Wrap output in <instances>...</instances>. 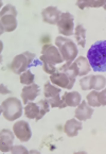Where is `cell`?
<instances>
[{
	"instance_id": "603a6c76",
	"label": "cell",
	"mask_w": 106,
	"mask_h": 154,
	"mask_svg": "<svg viewBox=\"0 0 106 154\" xmlns=\"http://www.w3.org/2000/svg\"><path fill=\"white\" fill-rule=\"evenodd\" d=\"M49 104L51 107H59V109H65L67 105H66L65 101L63 100V98L61 96H55V97H52L50 99H47Z\"/></svg>"
},
{
	"instance_id": "e0dca14e",
	"label": "cell",
	"mask_w": 106,
	"mask_h": 154,
	"mask_svg": "<svg viewBox=\"0 0 106 154\" xmlns=\"http://www.w3.org/2000/svg\"><path fill=\"white\" fill-rule=\"evenodd\" d=\"M106 3L105 0H79L77 1V7H79L81 10H84L86 8H100L104 7Z\"/></svg>"
},
{
	"instance_id": "44dd1931",
	"label": "cell",
	"mask_w": 106,
	"mask_h": 154,
	"mask_svg": "<svg viewBox=\"0 0 106 154\" xmlns=\"http://www.w3.org/2000/svg\"><path fill=\"white\" fill-rule=\"evenodd\" d=\"M61 94V88L56 87L54 85H52L50 82H47L44 85V95H45L46 99H50L52 97L59 96Z\"/></svg>"
},
{
	"instance_id": "cb8c5ba5",
	"label": "cell",
	"mask_w": 106,
	"mask_h": 154,
	"mask_svg": "<svg viewBox=\"0 0 106 154\" xmlns=\"http://www.w3.org/2000/svg\"><path fill=\"white\" fill-rule=\"evenodd\" d=\"M39 106V116L37 117L36 120H41V118L44 117V116L46 115V114L49 112V107H50V104H49V102H48L47 99H43L41 100V101L37 103Z\"/></svg>"
},
{
	"instance_id": "d6a6232c",
	"label": "cell",
	"mask_w": 106,
	"mask_h": 154,
	"mask_svg": "<svg viewBox=\"0 0 106 154\" xmlns=\"http://www.w3.org/2000/svg\"><path fill=\"white\" fill-rule=\"evenodd\" d=\"M103 8H104V10H106V3L104 5V7H103Z\"/></svg>"
},
{
	"instance_id": "7402d4cb",
	"label": "cell",
	"mask_w": 106,
	"mask_h": 154,
	"mask_svg": "<svg viewBox=\"0 0 106 154\" xmlns=\"http://www.w3.org/2000/svg\"><path fill=\"white\" fill-rule=\"evenodd\" d=\"M86 102L88 103V105L91 107H99L101 106L99 99V93L97 91H92L88 94L86 97Z\"/></svg>"
},
{
	"instance_id": "8992f818",
	"label": "cell",
	"mask_w": 106,
	"mask_h": 154,
	"mask_svg": "<svg viewBox=\"0 0 106 154\" xmlns=\"http://www.w3.org/2000/svg\"><path fill=\"white\" fill-rule=\"evenodd\" d=\"M50 82L54 84L55 86H59V88L71 89L75 83V78L70 75L66 71L57 68V71L54 75H50Z\"/></svg>"
},
{
	"instance_id": "ba28073f",
	"label": "cell",
	"mask_w": 106,
	"mask_h": 154,
	"mask_svg": "<svg viewBox=\"0 0 106 154\" xmlns=\"http://www.w3.org/2000/svg\"><path fill=\"white\" fill-rule=\"evenodd\" d=\"M57 30L59 34L64 35L65 37L72 35V32L74 30V23H73V16L70 13H62L61 18L57 23Z\"/></svg>"
},
{
	"instance_id": "d4e9b609",
	"label": "cell",
	"mask_w": 106,
	"mask_h": 154,
	"mask_svg": "<svg viewBox=\"0 0 106 154\" xmlns=\"http://www.w3.org/2000/svg\"><path fill=\"white\" fill-rule=\"evenodd\" d=\"M34 79H35V75L30 70H27L26 72H23V75H20L19 81H20L21 84H25V85H31V84H33Z\"/></svg>"
},
{
	"instance_id": "277c9868",
	"label": "cell",
	"mask_w": 106,
	"mask_h": 154,
	"mask_svg": "<svg viewBox=\"0 0 106 154\" xmlns=\"http://www.w3.org/2000/svg\"><path fill=\"white\" fill-rule=\"evenodd\" d=\"M55 46L59 49L62 57L66 62H72L77 55V45L68 37L65 36H57L55 38Z\"/></svg>"
},
{
	"instance_id": "f546056e",
	"label": "cell",
	"mask_w": 106,
	"mask_h": 154,
	"mask_svg": "<svg viewBox=\"0 0 106 154\" xmlns=\"http://www.w3.org/2000/svg\"><path fill=\"white\" fill-rule=\"evenodd\" d=\"M1 93H10L9 91H7V88H5V86L3 84H1Z\"/></svg>"
},
{
	"instance_id": "9c48e42d",
	"label": "cell",
	"mask_w": 106,
	"mask_h": 154,
	"mask_svg": "<svg viewBox=\"0 0 106 154\" xmlns=\"http://www.w3.org/2000/svg\"><path fill=\"white\" fill-rule=\"evenodd\" d=\"M13 132L15 137H17L21 143L29 141L32 136L31 128H30L29 123L25 120L16 121L13 125Z\"/></svg>"
},
{
	"instance_id": "6da1fadb",
	"label": "cell",
	"mask_w": 106,
	"mask_h": 154,
	"mask_svg": "<svg viewBox=\"0 0 106 154\" xmlns=\"http://www.w3.org/2000/svg\"><path fill=\"white\" fill-rule=\"evenodd\" d=\"M87 60L92 70L105 72L106 71V39L95 43L88 50Z\"/></svg>"
},
{
	"instance_id": "f1b7e54d",
	"label": "cell",
	"mask_w": 106,
	"mask_h": 154,
	"mask_svg": "<svg viewBox=\"0 0 106 154\" xmlns=\"http://www.w3.org/2000/svg\"><path fill=\"white\" fill-rule=\"evenodd\" d=\"M99 99L101 105L106 106V89H103L101 93H99Z\"/></svg>"
},
{
	"instance_id": "7c38bea8",
	"label": "cell",
	"mask_w": 106,
	"mask_h": 154,
	"mask_svg": "<svg viewBox=\"0 0 106 154\" xmlns=\"http://www.w3.org/2000/svg\"><path fill=\"white\" fill-rule=\"evenodd\" d=\"M92 114H93L92 107L89 106L86 101H82L81 104L77 107V109L74 112L75 118H77V120H81V121L87 120V119L91 118Z\"/></svg>"
},
{
	"instance_id": "8fae6325",
	"label": "cell",
	"mask_w": 106,
	"mask_h": 154,
	"mask_svg": "<svg viewBox=\"0 0 106 154\" xmlns=\"http://www.w3.org/2000/svg\"><path fill=\"white\" fill-rule=\"evenodd\" d=\"M61 11L55 7H48L41 12L43 20L50 25H57L59 18H61Z\"/></svg>"
},
{
	"instance_id": "9a60e30c",
	"label": "cell",
	"mask_w": 106,
	"mask_h": 154,
	"mask_svg": "<svg viewBox=\"0 0 106 154\" xmlns=\"http://www.w3.org/2000/svg\"><path fill=\"white\" fill-rule=\"evenodd\" d=\"M63 100L67 106H79L81 104V95L77 91H67L63 95Z\"/></svg>"
},
{
	"instance_id": "2e32d148",
	"label": "cell",
	"mask_w": 106,
	"mask_h": 154,
	"mask_svg": "<svg viewBox=\"0 0 106 154\" xmlns=\"http://www.w3.org/2000/svg\"><path fill=\"white\" fill-rule=\"evenodd\" d=\"M74 64L79 71V77H84L90 71V64L88 62L87 57H79L74 61Z\"/></svg>"
},
{
	"instance_id": "30bf717a",
	"label": "cell",
	"mask_w": 106,
	"mask_h": 154,
	"mask_svg": "<svg viewBox=\"0 0 106 154\" xmlns=\"http://www.w3.org/2000/svg\"><path fill=\"white\" fill-rule=\"evenodd\" d=\"M14 132H12L9 129H2L0 131V150L3 153H7L12 150L14 147Z\"/></svg>"
},
{
	"instance_id": "7a4b0ae2",
	"label": "cell",
	"mask_w": 106,
	"mask_h": 154,
	"mask_svg": "<svg viewBox=\"0 0 106 154\" xmlns=\"http://www.w3.org/2000/svg\"><path fill=\"white\" fill-rule=\"evenodd\" d=\"M23 104L19 99L10 97L1 103V113L5 120L13 121L18 119L23 115Z\"/></svg>"
},
{
	"instance_id": "5bb4252c",
	"label": "cell",
	"mask_w": 106,
	"mask_h": 154,
	"mask_svg": "<svg viewBox=\"0 0 106 154\" xmlns=\"http://www.w3.org/2000/svg\"><path fill=\"white\" fill-rule=\"evenodd\" d=\"M80 130H82V122L77 119L67 120L64 125V132L68 137H75Z\"/></svg>"
},
{
	"instance_id": "484cf974",
	"label": "cell",
	"mask_w": 106,
	"mask_h": 154,
	"mask_svg": "<svg viewBox=\"0 0 106 154\" xmlns=\"http://www.w3.org/2000/svg\"><path fill=\"white\" fill-rule=\"evenodd\" d=\"M41 63H43V69H44V71H45L46 73H48V75H54V73L57 71V68H55V66L51 65V64H49L48 62L41 61Z\"/></svg>"
},
{
	"instance_id": "3957f363",
	"label": "cell",
	"mask_w": 106,
	"mask_h": 154,
	"mask_svg": "<svg viewBox=\"0 0 106 154\" xmlns=\"http://www.w3.org/2000/svg\"><path fill=\"white\" fill-rule=\"evenodd\" d=\"M17 11L12 5H7L0 12V30L1 33L13 32L17 28Z\"/></svg>"
},
{
	"instance_id": "1f68e13d",
	"label": "cell",
	"mask_w": 106,
	"mask_h": 154,
	"mask_svg": "<svg viewBox=\"0 0 106 154\" xmlns=\"http://www.w3.org/2000/svg\"><path fill=\"white\" fill-rule=\"evenodd\" d=\"M74 154H87L86 152H84V151H79V152H75Z\"/></svg>"
},
{
	"instance_id": "4316f807",
	"label": "cell",
	"mask_w": 106,
	"mask_h": 154,
	"mask_svg": "<svg viewBox=\"0 0 106 154\" xmlns=\"http://www.w3.org/2000/svg\"><path fill=\"white\" fill-rule=\"evenodd\" d=\"M90 81H91V75H86V77L82 78L80 81V86L83 91H89L90 88Z\"/></svg>"
},
{
	"instance_id": "ffe728a7",
	"label": "cell",
	"mask_w": 106,
	"mask_h": 154,
	"mask_svg": "<svg viewBox=\"0 0 106 154\" xmlns=\"http://www.w3.org/2000/svg\"><path fill=\"white\" fill-rule=\"evenodd\" d=\"M74 36L77 39V44L81 46L82 48L85 47L86 45V30L83 27V25H77L74 29Z\"/></svg>"
},
{
	"instance_id": "4fadbf2b",
	"label": "cell",
	"mask_w": 106,
	"mask_h": 154,
	"mask_svg": "<svg viewBox=\"0 0 106 154\" xmlns=\"http://www.w3.org/2000/svg\"><path fill=\"white\" fill-rule=\"evenodd\" d=\"M39 93V88L36 84H31V85H27L23 88L21 91V98H23V103H26V105L29 103L30 101H33L35 98L37 97Z\"/></svg>"
},
{
	"instance_id": "83f0119b",
	"label": "cell",
	"mask_w": 106,
	"mask_h": 154,
	"mask_svg": "<svg viewBox=\"0 0 106 154\" xmlns=\"http://www.w3.org/2000/svg\"><path fill=\"white\" fill-rule=\"evenodd\" d=\"M12 154H29V151L27 150V148L23 146H14L11 150Z\"/></svg>"
},
{
	"instance_id": "ac0fdd59",
	"label": "cell",
	"mask_w": 106,
	"mask_h": 154,
	"mask_svg": "<svg viewBox=\"0 0 106 154\" xmlns=\"http://www.w3.org/2000/svg\"><path fill=\"white\" fill-rule=\"evenodd\" d=\"M25 111V115L29 119H37V117L39 116V106L37 103H28L23 109Z\"/></svg>"
},
{
	"instance_id": "5b68a950",
	"label": "cell",
	"mask_w": 106,
	"mask_h": 154,
	"mask_svg": "<svg viewBox=\"0 0 106 154\" xmlns=\"http://www.w3.org/2000/svg\"><path fill=\"white\" fill-rule=\"evenodd\" d=\"M34 59H35V54L28 51L16 55L11 63V70L15 75H23L28 70V68L34 61Z\"/></svg>"
},
{
	"instance_id": "52a82bcc",
	"label": "cell",
	"mask_w": 106,
	"mask_h": 154,
	"mask_svg": "<svg viewBox=\"0 0 106 154\" xmlns=\"http://www.w3.org/2000/svg\"><path fill=\"white\" fill-rule=\"evenodd\" d=\"M41 61H46L51 65L55 66L56 64L63 63V57L59 53V49L51 44H45L41 48V55L39 57Z\"/></svg>"
},
{
	"instance_id": "d6986e66",
	"label": "cell",
	"mask_w": 106,
	"mask_h": 154,
	"mask_svg": "<svg viewBox=\"0 0 106 154\" xmlns=\"http://www.w3.org/2000/svg\"><path fill=\"white\" fill-rule=\"evenodd\" d=\"M106 85V79L103 75H91V81H90V88L95 89V91H103L104 86Z\"/></svg>"
},
{
	"instance_id": "4dcf8cb0",
	"label": "cell",
	"mask_w": 106,
	"mask_h": 154,
	"mask_svg": "<svg viewBox=\"0 0 106 154\" xmlns=\"http://www.w3.org/2000/svg\"><path fill=\"white\" fill-rule=\"evenodd\" d=\"M29 154H41V152L37 151V150H31V151L29 152Z\"/></svg>"
}]
</instances>
